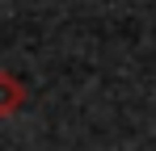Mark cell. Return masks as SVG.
Returning a JSON list of instances; mask_svg holds the SVG:
<instances>
[{
    "instance_id": "1",
    "label": "cell",
    "mask_w": 156,
    "mask_h": 151,
    "mask_svg": "<svg viewBox=\"0 0 156 151\" xmlns=\"http://www.w3.org/2000/svg\"><path fill=\"white\" fill-rule=\"evenodd\" d=\"M0 88H4V105H0V109H4V113H17V109H21V84H17V76H4Z\"/></svg>"
}]
</instances>
